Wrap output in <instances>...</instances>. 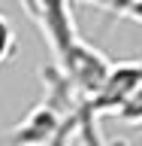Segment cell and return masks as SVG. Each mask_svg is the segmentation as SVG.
<instances>
[{"mask_svg":"<svg viewBox=\"0 0 142 146\" xmlns=\"http://www.w3.org/2000/svg\"><path fill=\"white\" fill-rule=\"evenodd\" d=\"M21 6L30 12L36 27L43 31L45 43L52 49V58H61L73 43L82 40L73 21V0H21Z\"/></svg>","mask_w":142,"mask_h":146,"instance_id":"1","label":"cell"},{"mask_svg":"<svg viewBox=\"0 0 142 146\" xmlns=\"http://www.w3.org/2000/svg\"><path fill=\"white\" fill-rule=\"evenodd\" d=\"M139 82H142V61H112L100 91L91 100H85V107L94 116H115Z\"/></svg>","mask_w":142,"mask_h":146,"instance_id":"2","label":"cell"},{"mask_svg":"<svg viewBox=\"0 0 142 146\" xmlns=\"http://www.w3.org/2000/svg\"><path fill=\"white\" fill-rule=\"evenodd\" d=\"M118 122H124V125H142V82L133 88V94L124 100V107L115 113Z\"/></svg>","mask_w":142,"mask_h":146,"instance_id":"3","label":"cell"},{"mask_svg":"<svg viewBox=\"0 0 142 146\" xmlns=\"http://www.w3.org/2000/svg\"><path fill=\"white\" fill-rule=\"evenodd\" d=\"M18 49V36H15V27L3 12H0V64H6Z\"/></svg>","mask_w":142,"mask_h":146,"instance_id":"4","label":"cell"},{"mask_svg":"<svg viewBox=\"0 0 142 146\" xmlns=\"http://www.w3.org/2000/svg\"><path fill=\"white\" fill-rule=\"evenodd\" d=\"M85 3L103 9V12H109V15H121V9L130 6V3H136V0H85Z\"/></svg>","mask_w":142,"mask_h":146,"instance_id":"5","label":"cell"},{"mask_svg":"<svg viewBox=\"0 0 142 146\" xmlns=\"http://www.w3.org/2000/svg\"><path fill=\"white\" fill-rule=\"evenodd\" d=\"M118 18H130V21H139V25H142V0H136V3H130V6H124Z\"/></svg>","mask_w":142,"mask_h":146,"instance_id":"6","label":"cell"},{"mask_svg":"<svg viewBox=\"0 0 142 146\" xmlns=\"http://www.w3.org/2000/svg\"><path fill=\"white\" fill-rule=\"evenodd\" d=\"M73 122H76V119H73ZM73 122H70L67 128H63V131H61L58 137H54V140H52L48 146H67V140H70V128H73Z\"/></svg>","mask_w":142,"mask_h":146,"instance_id":"7","label":"cell"}]
</instances>
